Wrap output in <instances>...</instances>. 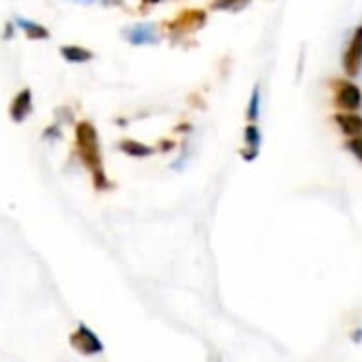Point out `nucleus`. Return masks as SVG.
I'll return each mask as SVG.
<instances>
[{
	"label": "nucleus",
	"mask_w": 362,
	"mask_h": 362,
	"mask_svg": "<svg viewBox=\"0 0 362 362\" xmlns=\"http://www.w3.org/2000/svg\"><path fill=\"white\" fill-rule=\"evenodd\" d=\"M76 151L81 157V163L89 170L95 189H106V174L102 163V151L98 142V132L89 121H83L76 125Z\"/></svg>",
	"instance_id": "f257e3e1"
},
{
	"label": "nucleus",
	"mask_w": 362,
	"mask_h": 362,
	"mask_svg": "<svg viewBox=\"0 0 362 362\" xmlns=\"http://www.w3.org/2000/svg\"><path fill=\"white\" fill-rule=\"evenodd\" d=\"M70 344H72V348H74L76 352H81L83 356H93V354H100V352L104 350V346H102V341L98 339V335H95L89 327H85V325H81V327L72 333Z\"/></svg>",
	"instance_id": "f03ea898"
},
{
	"label": "nucleus",
	"mask_w": 362,
	"mask_h": 362,
	"mask_svg": "<svg viewBox=\"0 0 362 362\" xmlns=\"http://www.w3.org/2000/svg\"><path fill=\"white\" fill-rule=\"evenodd\" d=\"M344 66H346V70H348V74H350V76H356V74H358V70H361L362 28H358V30L354 32V38H352V42H350V47H348V51H346V55H344Z\"/></svg>",
	"instance_id": "7ed1b4c3"
},
{
	"label": "nucleus",
	"mask_w": 362,
	"mask_h": 362,
	"mask_svg": "<svg viewBox=\"0 0 362 362\" xmlns=\"http://www.w3.org/2000/svg\"><path fill=\"white\" fill-rule=\"evenodd\" d=\"M30 112H32V91L30 89H23L11 102V119L15 123H23Z\"/></svg>",
	"instance_id": "20e7f679"
},
{
	"label": "nucleus",
	"mask_w": 362,
	"mask_h": 362,
	"mask_svg": "<svg viewBox=\"0 0 362 362\" xmlns=\"http://www.w3.org/2000/svg\"><path fill=\"white\" fill-rule=\"evenodd\" d=\"M125 36L132 45H148V42L157 40L155 25H151V23H138V25L125 30Z\"/></svg>",
	"instance_id": "39448f33"
},
{
	"label": "nucleus",
	"mask_w": 362,
	"mask_h": 362,
	"mask_svg": "<svg viewBox=\"0 0 362 362\" xmlns=\"http://www.w3.org/2000/svg\"><path fill=\"white\" fill-rule=\"evenodd\" d=\"M361 91H358V87H354V85H344L341 89H339V95H337V104L344 108V110H354V108H358L361 106Z\"/></svg>",
	"instance_id": "423d86ee"
},
{
	"label": "nucleus",
	"mask_w": 362,
	"mask_h": 362,
	"mask_svg": "<svg viewBox=\"0 0 362 362\" xmlns=\"http://www.w3.org/2000/svg\"><path fill=\"white\" fill-rule=\"evenodd\" d=\"M15 25H17L19 30H23L25 36L32 38V40H38V38H47V36H49V30H47V28H42V25L36 23V21L23 19V17H17V19H15Z\"/></svg>",
	"instance_id": "0eeeda50"
},
{
	"label": "nucleus",
	"mask_w": 362,
	"mask_h": 362,
	"mask_svg": "<svg viewBox=\"0 0 362 362\" xmlns=\"http://www.w3.org/2000/svg\"><path fill=\"white\" fill-rule=\"evenodd\" d=\"M62 51V55H64V59H68V62H74V64H83V62H89L93 55H91V51H87V49H83V47H62L59 49Z\"/></svg>",
	"instance_id": "6e6552de"
},
{
	"label": "nucleus",
	"mask_w": 362,
	"mask_h": 362,
	"mask_svg": "<svg viewBox=\"0 0 362 362\" xmlns=\"http://www.w3.org/2000/svg\"><path fill=\"white\" fill-rule=\"evenodd\" d=\"M337 121H339V125H341V129H344L346 134H350V136H358V134H362L361 117H356V115H339Z\"/></svg>",
	"instance_id": "1a4fd4ad"
},
{
	"label": "nucleus",
	"mask_w": 362,
	"mask_h": 362,
	"mask_svg": "<svg viewBox=\"0 0 362 362\" xmlns=\"http://www.w3.org/2000/svg\"><path fill=\"white\" fill-rule=\"evenodd\" d=\"M121 148L127 153V155H134V157H144V155H151V148L148 146H142V144H138V142H123L121 144Z\"/></svg>",
	"instance_id": "9d476101"
},
{
	"label": "nucleus",
	"mask_w": 362,
	"mask_h": 362,
	"mask_svg": "<svg viewBox=\"0 0 362 362\" xmlns=\"http://www.w3.org/2000/svg\"><path fill=\"white\" fill-rule=\"evenodd\" d=\"M250 0H216L214 2V8H231V11H238V8H244Z\"/></svg>",
	"instance_id": "9b49d317"
},
{
	"label": "nucleus",
	"mask_w": 362,
	"mask_h": 362,
	"mask_svg": "<svg viewBox=\"0 0 362 362\" xmlns=\"http://www.w3.org/2000/svg\"><path fill=\"white\" fill-rule=\"evenodd\" d=\"M246 142L252 146V151H257V148H259L261 134H259V129H257L255 125H248V127H246Z\"/></svg>",
	"instance_id": "f8f14e48"
},
{
	"label": "nucleus",
	"mask_w": 362,
	"mask_h": 362,
	"mask_svg": "<svg viewBox=\"0 0 362 362\" xmlns=\"http://www.w3.org/2000/svg\"><path fill=\"white\" fill-rule=\"evenodd\" d=\"M259 115V89L252 91V98H250V110H248V117L250 119H257Z\"/></svg>",
	"instance_id": "ddd939ff"
},
{
	"label": "nucleus",
	"mask_w": 362,
	"mask_h": 362,
	"mask_svg": "<svg viewBox=\"0 0 362 362\" xmlns=\"http://www.w3.org/2000/svg\"><path fill=\"white\" fill-rule=\"evenodd\" d=\"M350 148L358 155L362 159V138H358V140H354V142H350Z\"/></svg>",
	"instance_id": "4468645a"
},
{
	"label": "nucleus",
	"mask_w": 362,
	"mask_h": 362,
	"mask_svg": "<svg viewBox=\"0 0 362 362\" xmlns=\"http://www.w3.org/2000/svg\"><path fill=\"white\" fill-rule=\"evenodd\" d=\"M72 2H78V4H91V2H95V0H72Z\"/></svg>",
	"instance_id": "2eb2a0df"
},
{
	"label": "nucleus",
	"mask_w": 362,
	"mask_h": 362,
	"mask_svg": "<svg viewBox=\"0 0 362 362\" xmlns=\"http://www.w3.org/2000/svg\"><path fill=\"white\" fill-rule=\"evenodd\" d=\"M155 2H161V0H144V4H155Z\"/></svg>",
	"instance_id": "dca6fc26"
}]
</instances>
